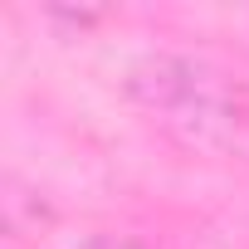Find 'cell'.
<instances>
[{"label":"cell","mask_w":249,"mask_h":249,"mask_svg":"<svg viewBox=\"0 0 249 249\" xmlns=\"http://www.w3.org/2000/svg\"><path fill=\"white\" fill-rule=\"evenodd\" d=\"M83 249H152V244H142V239H127V234H98V239H88Z\"/></svg>","instance_id":"obj_1"}]
</instances>
